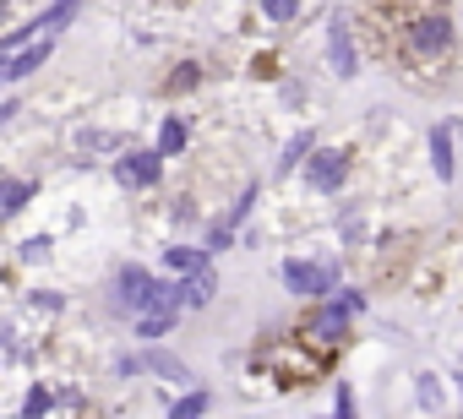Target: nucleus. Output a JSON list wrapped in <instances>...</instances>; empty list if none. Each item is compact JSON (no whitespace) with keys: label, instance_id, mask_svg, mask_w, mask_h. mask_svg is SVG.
Segmentation results:
<instances>
[{"label":"nucleus","instance_id":"nucleus-1","mask_svg":"<svg viewBox=\"0 0 463 419\" xmlns=\"http://www.w3.org/2000/svg\"><path fill=\"white\" fill-rule=\"evenodd\" d=\"M398 23H403V50L420 66H436V61L452 55V39H458L452 12H441V6H403Z\"/></svg>","mask_w":463,"mask_h":419},{"label":"nucleus","instance_id":"nucleus-2","mask_svg":"<svg viewBox=\"0 0 463 419\" xmlns=\"http://www.w3.org/2000/svg\"><path fill=\"white\" fill-rule=\"evenodd\" d=\"M360 311H365V294H360V289H338V294L311 316V338H317L322 349H338V343L349 338V321H354Z\"/></svg>","mask_w":463,"mask_h":419},{"label":"nucleus","instance_id":"nucleus-3","mask_svg":"<svg viewBox=\"0 0 463 419\" xmlns=\"http://www.w3.org/2000/svg\"><path fill=\"white\" fill-rule=\"evenodd\" d=\"M284 284L300 300H322V294L338 289V262H300V256H289L284 262Z\"/></svg>","mask_w":463,"mask_h":419},{"label":"nucleus","instance_id":"nucleus-4","mask_svg":"<svg viewBox=\"0 0 463 419\" xmlns=\"http://www.w3.org/2000/svg\"><path fill=\"white\" fill-rule=\"evenodd\" d=\"M115 180L131 185V191L158 185V180H164V153H158V147H131V153H120V158H115Z\"/></svg>","mask_w":463,"mask_h":419},{"label":"nucleus","instance_id":"nucleus-5","mask_svg":"<svg viewBox=\"0 0 463 419\" xmlns=\"http://www.w3.org/2000/svg\"><path fill=\"white\" fill-rule=\"evenodd\" d=\"M344 180H349V153L344 147H317V158L306 163V185L333 196V191H344Z\"/></svg>","mask_w":463,"mask_h":419},{"label":"nucleus","instance_id":"nucleus-6","mask_svg":"<svg viewBox=\"0 0 463 419\" xmlns=\"http://www.w3.org/2000/svg\"><path fill=\"white\" fill-rule=\"evenodd\" d=\"M153 289H158V278H153L147 267H120V273H115V300H120V311H131V316L147 311Z\"/></svg>","mask_w":463,"mask_h":419},{"label":"nucleus","instance_id":"nucleus-7","mask_svg":"<svg viewBox=\"0 0 463 419\" xmlns=\"http://www.w3.org/2000/svg\"><path fill=\"white\" fill-rule=\"evenodd\" d=\"M327 66H333V77H344V82L360 71V50H354V33L344 28V17L327 28Z\"/></svg>","mask_w":463,"mask_h":419},{"label":"nucleus","instance_id":"nucleus-8","mask_svg":"<svg viewBox=\"0 0 463 419\" xmlns=\"http://www.w3.org/2000/svg\"><path fill=\"white\" fill-rule=\"evenodd\" d=\"M50 55H55V39H44V44L23 50V55H12V61H0V82H23V77L44 71V66H50Z\"/></svg>","mask_w":463,"mask_h":419},{"label":"nucleus","instance_id":"nucleus-9","mask_svg":"<svg viewBox=\"0 0 463 419\" xmlns=\"http://www.w3.org/2000/svg\"><path fill=\"white\" fill-rule=\"evenodd\" d=\"M207 256H213V251H202V246H169V251H164V267H169V273H175V284H180V278L207 273V267H213Z\"/></svg>","mask_w":463,"mask_h":419},{"label":"nucleus","instance_id":"nucleus-10","mask_svg":"<svg viewBox=\"0 0 463 419\" xmlns=\"http://www.w3.org/2000/svg\"><path fill=\"white\" fill-rule=\"evenodd\" d=\"M430 169H436V180H441V185L458 174V158H452V126H447V120L430 131Z\"/></svg>","mask_w":463,"mask_h":419},{"label":"nucleus","instance_id":"nucleus-11","mask_svg":"<svg viewBox=\"0 0 463 419\" xmlns=\"http://www.w3.org/2000/svg\"><path fill=\"white\" fill-rule=\"evenodd\" d=\"M218 300V273L207 267V273H196V278H180V305L185 311H202V305H213Z\"/></svg>","mask_w":463,"mask_h":419},{"label":"nucleus","instance_id":"nucleus-12","mask_svg":"<svg viewBox=\"0 0 463 419\" xmlns=\"http://www.w3.org/2000/svg\"><path fill=\"white\" fill-rule=\"evenodd\" d=\"M28 201H33V180H23V174H6V180H0V219H17Z\"/></svg>","mask_w":463,"mask_h":419},{"label":"nucleus","instance_id":"nucleus-13","mask_svg":"<svg viewBox=\"0 0 463 419\" xmlns=\"http://www.w3.org/2000/svg\"><path fill=\"white\" fill-rule=\"evenodd\" d=\"M317 158V131L306 126V131H295L289 136V147H284V158H279V174H295L300 163H311Z\"/></svg>","mask_w":463,"mask_h":419},{"label":"nucleus","instance_id":"nucleus-14","mask_svg":"<svg viewBox=\"0 0 463 419\" xmlns=\"http://www.w3.org/2000/svg\"><path fill=\"white\" fill-rule=\"evenodd\" d=\"M185 142H191V120H180V115H169V120H158V153H164V158H175V153H185Z\"/></svg>","mask_w":463,"mask_h":419},{"label":"nucleus","instance_id":"nucleus-15","mask_svg":"<svg viewBox=\"0 0 463 419\" xmlns=\"http://www.w3.org/2000/svg\"><path fill=\"white\" fill-rule=\"evenodd\" d=\"M207 408H213V392H207V386H185V392L169 403V419H202Z\"/></svg>","mask_w":463,"mask_h":419},{"label":"nucleus","instance_id":"nucleus-16","mask_svg":"<svg viewBox=\"0 0 463 419\" xmlns=\"http://www.w3.org/2000/svg\"><path fill=\"white\" fill-rule=\"evenodd\" d=\"M142 359H147V370H153V376H164V381H185V386H196V381H191V370H185V365H180L175 354H164V349H147Z\"/></svg>","mask_w":463,"mask_h":419},{"label":"nucleus","instance_id":"nucleus-17","mask_svg":"<svg viewBox=\"0 0 463 419\" xmlns=\"http://www.w3.org/2000/svg\"><path fill=\"white\" fill-rule=\"evenodd\" d=\"M257 196H262V185H246V191L235 196V207H229V213H223V229H229V235H235V229H241V224L251 219V207H257Z\"/></svg>","mask_w":463,"mask_h":419},{"label":"nucleus","instance_id":"nucleus-18","mask_svg":"<svg viewBox=\"0 0 463 419\" xmlns=\"http://www.w3.org/2000/svg\"><path fill=\"white\" fill-rule=\"evenodd\" d=\"M55 403H61V392H55V386H33V392L23 397V419H44Z\"/></svg>","mask_w":463,"mask_h":419},{"label":"nucleus","instance_id":"nucleus-19","mask_svg":"<svg viewBox=\"0 0 463 419\" xmlns=\"http://www.w3.org/2000/svg\"><path fill=\"white\" fill-rule=\"evenodd\" d=\"M164 88H169V93H191V88H202V66H196V61H180V66L169 71Z\"/></svg>","mask_w":463,"mask_h":419},{"label":"nucleus","instance_id":"nucleus-20","mask_svg":"<svg viewBox=\"0 0 463 419\" xmlns=\"http://www.w3.org/2000/svg\"><path fill=\"white\" fill-rule=\"evenodd\" d=\"M175 327H180V316H142V321H137V338L153 343V338H169Z\"/></svg>","mask_w":463,"mask_h":419},{"label":"nucleus","instance_id":"nucleus-21","mask_svg":"<svg viewBox=\"0 0 463 419\" xmlns=\"http://www.w3.org/2000/svg\"><path fill=\"white\" fill-rule=\"evenodd\" d=\"M414 397H420V408H441V397H447V386H441V381H436V376L425 370V376L414 381Z\"/></svg>","mask_w":463,"mask_h":419},{"label":"nucleus","instance_id":"nucleus-22","mask_svg":"<svg viewBox=\"0 0 463 419\" xmlns=\"http://www.w3.org/2000/svg\"><path fill=\"white\" fill-rule=\"evenodd\" d=\"M262 17H268V23H295V17H300V6H295V0H268Z\"/></svg>","mask_w":463,"mask_h":419},{"label":"nucleus","instance_id":"nucleus-23","mask_svg":"<svg viewBox=\"0 0 463 419\" xmlns=\"http://www.w3.org/2000/svg\"><path fill=\"white\" fill-rule=\"evenodd\" d=\"M333 419H360V408H354V386H338V403H333Z\"/></svg>","mask_w":463,"mask_h":419},{"label":"nucleus","instance_id":"nucleus-24","mask_svg":"<svg viewBox=\"0 0 463 419\" xmlns=\"http://www.w3.org/2000/svg\"><path fill=\"white\" fill-rule=\"evenodd\" d=\"M115 370L120 376H147V359L142 354H126V359H115Z\"/></svg>","mask_w":463,"mask_h":419},{"label":"nucleus","instance_id":"nucleus-25","mask_svg":"<svg viewBox=\"0 0 463 419\" xmlns=\"http://www.w3.org/2000/svg\"><path fill=\"white\" fill-rule=\"evenodd\" d=\"M77 142H82V147H120V136H104V131H82Z\"/></svg>","mask_w":463,"mask_h":419},{"label":"nucleus","instance_id":"nucleus-26","mask_svg":"<svg viewBox=\"0 0 463 419\" xmlns=\"http://www.w3.org/2000/svg\"><path fill=\"white\" fill-rule=\"evenodd\" d=\"M229 240H235V235H229V229H223V224H213V229H207V251H223V246H229Z\"/></svg>","mask_w":463,"mask_h":419},{"label":"nucleus","instance_id":"nucleus-27","mask_svg":"<svg viewBox=\"0 0 463 419\" xmlns=\"http://www.w3.org/2000/svg\"><path fill=\"white\" fill-rule=\"evenodd\" d=\"M39 256H50V235H44V240H28V246H23V262H39Z\"/></svg>","mask_w":463,"mask_h":419},{"label":"nucleus","instance_id":"nucleus-28","mask_svg":"<svg viewBox=\"0 0 463 419\" xmlns=\"http://www.w3.org/2000/svg\"><path fill=\"white\" fill-rule=\"evenodd\" d=\"M458 23H463V12H458Z\"/></svg>","mask_w":463,"mask_h":419},{"label":"nucleus","instance_id":"nucleus-29","mask_svg":"<svg viewBox=\"0 0 463 419\" xmlns=\"http://www.w3.org/2000/svg\"><path fill=\"white\" fill-rule=\"evenodd\" d=\"M322 419H333V414H322Z\"/></svg>","mask_w":463,"mask_h":419}]
</instances>
